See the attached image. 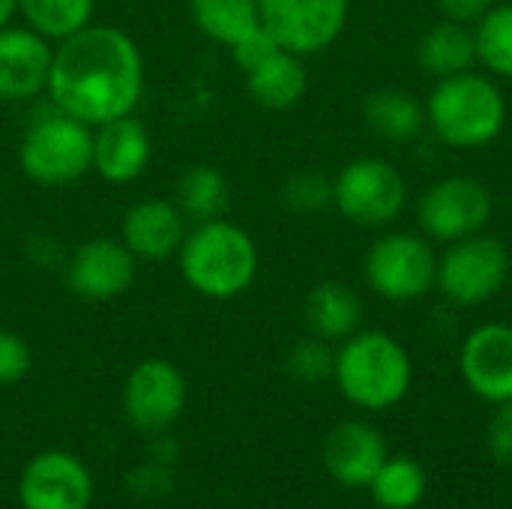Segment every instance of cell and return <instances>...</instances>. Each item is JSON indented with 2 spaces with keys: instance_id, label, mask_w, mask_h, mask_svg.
I'll return each instance as SVG.
<instances>
[{
  "instance_id": "cell-1",
  "label": "cell",
  "mask_w": 512,
  "mask_h": 509,
  "mask_svg": "<svg viewBox=\"0 0 512 509\" xmlns=\"http://www.w3.org/2000/svg\"><path fill=\"white\" fill-rule=\"evenodd\" d=\"M48 99L87 126L135 114L144 96V57L129 33L87 24L54 48Z\"/></svg>"
},
{
  "instance_id": "cell-2",
  "label": "cell",
  "mask_w": 512,
  "mask_h": 509,
  "mask_svg": "<svg viewBox=\"0 0 512 509\" xmlns=\"http://www.w3.org/2000/svg\"><path fill=\"white\" fill-rule=\"evenodd\" d=\"M183 282L207 300H234L258 276V246L252 234L228 219L195 222L177 252Z\"/></svg>"
},
{
  "instance_id": "cell-3",
  "label": "cell",
  "mask_w": 512,
  "mask_h": 509,
  "mask_svg": "<svg viewBox=\"0 0 512 509\" xmlns=\"http://www.w3.org/2000/svg\"><path fill=\"white\" fill-rule=\"evenodd\" d=\"M414 366L399 339L381 330L348 336L336 351L333 381L339 393L363 411H387L411 390Z\"/></svg>"
},
{
  "instance_id": "cell-4",
  "label": "cell",
  "mask_w": 512,
  "mask_h": 509,
  "mask_svg": "<svg viewBox=\"0 0 512 509\" xmlns=\"http://www.w3.org/2000/svg\"><path fill=\"white\" fill-rule=\"evenodd\" d=\"M18 165L39 186L78 183L93 171V126L51 99L36 105L18 141Z\"/></svg>"
},
{
  "instance_id": "cell-5",
  "label": "cell",
  "mask_w": 512,
  "mask_h": 509,
  "mask_svg": "<svg viewBox=\"0 0 512 509\" xmlns=\"http://www.w3.org/2000/svg\"><path fill=\"white\" fill-rule=\"evenodd\" d=\"M426 120L444 144L474 150L501 135L507 123V102L492 78L459 72L435 84L426 99Z\"/></svg>"
},
{
  "instance_id": "cell-6",
  "label": "cell",
  "mask_w": 512,
  "mask_h": 509,
  "mask_svg": "<svg viewBox=\"0 0 512 509\" xmlns=\"http://www.w3.org/2000/svg\"><path fill=\"white\" fill-rule=\"evenodd\" d=\"M510 279V252L498 237L474 234L450 243L438 258L435 285L456 306H483L504 291Z\"/></svg>"
},
{
  "instance_id": "cell-7",
  "label": "cell",
  "mask_w": 512,
  "mask_h": 509,
  "mask_svg": "<svg viewBox=\"0 0 512 509\" xmlns=\"http://www.w3.org/2000/svg\"><path fill=\"white\" fill-rule=\"evenodd\" d=\"M408 201V186L399 168L378 156L348 162L333 180V204L339 213L363 228L393 222Z\"/></svg>"
},
{
  "instance_id": "cell-8",
  "label": "cell",
  "mask_w": 512,
  "mask_h": 509,
  "mask_svg": "<svg viewBox=\"0 0 512 509\" xmlns=\"http://www.w3.org/2000/svg\"><path fill=\"white\" fill-rule=\"evenodd\" d=\"M438 258L432 246L408 231L384 234L372 243L366 255V282L369 288L390 303L420 300L435 288Z\"/></svg>"
},
{
  "instance_id": "cell-9",
  "label": "cell",
  "mask_w": 512,
  "mask_h": 509,
  "mask_svg": "<svg viewBox=\"0 0 512 509\" xmlns=\"http://www.w3.org/2000/svg\"><path fill=\"white\" fill-rule=\"evenodd\" d=\"M186 399H189V384L183 372L162 357L141 360L126 375L123 384L126 420L144 435L171 432V426L186 411Z\"/></svg>"
},
{
  "instance_id": "cell-10",
  "label": "cell",
  "mask_w": 512,
  "mask_h": 509,
  "mask_svg": "<svg viewBox=\"0 0 512 509\" xmlns=\"http://www.w3.org/2000/svg\"><path fill=\"white\" fill-rule=\"evenodd\" d=\"M351 0H258L261 24L291 54L330 48L345 30Z\"/></svg>"
},
{
  "instance_id": "cell-11",
  "label": "cell",
  "mask_w": 512,
  "mask_h": 509,
  "mask_svg": "<svg viewBox=\"0 0 512 509\" xmlns=\"http://www.w3.org/2000/svg\"><path fill=\"white\" fill-rule=\"evenodd\" d=\"M93 492L90 468L66 450L33 456L18 477L21 509H90Z\"/></svg>"
},
{
  "instance_id": "cell-12",
  "label": "cell",
  "mask_w": 512,
  "mask_h": 509,
  "mask_svg": "<svg viewBox=\"0 0 512 509\" xmlns=\"http://www.w3.org/2000/svg\"><path fill=\"white\" fill-rule=\"evenodd\" d=\"M492 219V195L480 180L447 177L426 189L420 201V225L438 243H456L480 234Z\"/></svg>"
},
{
  "instance_id": "cell-13",
  "label": "cell",
  "mask_w": 512,
  "mask_h": 509,
  "mask_svg": "<svg viewBox=\"0 0 512 509\" xmlns=\"http://www.w3.org/2000/svg\"><path fill=\"white\" fill-rule=\"evenodd\" d=\"M138 258L123 246V240L93 237L81 243L66 264V285L75 297L108 303L126 294L138 273Z\"/></svg>"
},
{
  "instance_id": "cell-14",
  "label": "cell",
  "mask_w": 512,
  "mask_h": 509,
  "mask_svg": "<svg viewBox=\"0 0 512 509\" xmlns=\"http://www.w3.org/2000/svg\"><path fill=\"white\" fill-rule=\"evenodd\" d=\"M459 372L474 396L489 405L512 399V327L483 324L468 333L459 351Z\"/></svg>"
},
{
  "instance_id": "cell-15",
  "label": "cell",
  "mask_w": 512,
  "mask_h": 509,
  "mask_svg": "<svg viewBox=\"0 0 512 509\" xmlns=\"http://www.w3.org/2000/svg\"><path fill=\"white\" fill-rule=\"evenodd\" d=\"M54 48L24 27L0 30V102H33L48 90Z\"/></svg>"
},
{
  "instance_id": "cell-16",
  "label": "cell",
  "mask_w": 512,
  "mask_h": 509,
  "mask_svg": "<svg viewBox=\"0 0 512 509\" xmlns=\"http://www.w3.org/2000/svg\"><path fill=\"white\" fill-rule=\"evenodd\" d=\"M384 462L387 441L369 423H339L324 441V468L345 489H369Z\"/></svg>"
},
{
  "instance_id": "cell-17",
  "label": "cell",
  "mask_w": 512,
  "mask_h": 509,
  "mask_svg": "<svg viewBox=\"0 0 512 509\" xmlns=\"http://www.w3.org/2000/svg\"><path fill=\"white\" fill-rule=\"evenodd\" d=\"M150 132L135 117H117L93 129V171L114 186L132 183L150 165Z\"/></svg>"
},
{
  "instance_id": "cell-18",
  "label": "cell",
  "mask_w": 512,
  "mask_h": 509,
  "mask_svg": "<svg viewBox=\"0 0 512 509\" xmlns=\"http://www.w3.org/2000/svg\"><path fill=\"white\" fill-rule=\"evenodd\" d=\"M186 231V216L177 204L165 198H147L126 210L120 240L141 261H165L180 252Z\"/></svg>"
},
{
  "instance_id": "cell-19",
  "label": "cell",
  "mask_w": 512,
  "mask_h": 509,
  "mask_svg": "<svg viewBox=\"0 0 512 509\" xmlns=\"http://www.w3.org/2000/svg\"><path fill=\"white\" fill-rule=\"evenodd\" d=\"M246 87H249V96L261 108H270V111L294 108L306 96V87H309L303 57L279 48L261 66L246 72Z\"/></svg>"
},
{
  "instance_id": "cell-20",
  "label": "cell",
  "mask_w": 512,
  "mask_h": 509,
  "mask_svg": "<svg viewBox=\"0 0 512 509\" xmlns=\"http://www.w3.org/2000/svg\"><path fill=\"white\" fill-rule=\"evenodd\" d=\"M363 321L360 297L342 282H321L306 297V324L324 342H345Z\"/></svg>"
},
{
  "instance_id": "cell-21",
  "label": "cell",
  "mask_w": 512,
  "mask_h": 509,
  "mask_svg": "<svg viewBox=\"0 0 512 509\" xmlns=\"http://www.w3.org/2000/svg\"><path fill=\"white\" fill-rule=\"evenodd\" d=\"M474 60H477L474 30H468V24H462V21L447 18V21L429 27L426 36L420 39V63L426 72H432L438 78L468 72Z\"/></svg>"
},
{
  "instance_id": "cell-22",
  "label": "cell",
  "mask_w": 512,
  "mask_h": 509,
  "mask_svg": "<svg viewBox=\"0 0 512 509\" xmlns=\"http://www.w3.org/2000/svg\"><path fill=\"white\" fill-rule=\"evenodd\" d=\"M363 114L366 123L387 141H411L426 126V108L417 102V96L396 87L369 93Z\"/></svg>"
},
{
  "instance_id": "cell-23",
  "label": "cell",
  "mask_w": 512,
  "mask_h": 509,
  "mask_svg": "<svg viewBox=\"0 0 512 509\" xmlns=\"http://www.w3.org/2000/svg\"><path fill=\"white\" fill-rule=\"evenodd\" d=\"M189 12L207 39L228 48L261 27L258 0H189Z\"/></svg>"
},
{
  "instance_id": "cell-24",
  "label": "cell",
  "mask_w": 512,
  "mask_h": 509,
  "mask_svg": "<svg viewBox=\"0 0 512 509\" xmlns=\"http://www.w3.org/2000/svg\"><path fill=\"white\" fill-rule=\"evenodd\" d=\"M186 222H210L228 210V180L213 165H192L177 180V201Z\"/></svg>"
},
{
  "instance_id": "cell-25",
  "label": "cell",
  "mask_w": 512,
  "mask_h": 509,
  "mask_svg": "<svg viewBox=\"0 0 512 509\" xmlns=\"http://www.w3.org/2000/svg\"><path fill=\"white\" fill-rule=\"evenodd\" d=\"M96 0H18L24 24L48 42H63L93 24Z\"/></svg>"
},
{
  "instance_id": "cell-26",
  "label": "cell",
  "mask_w": 512,
  "mask_h": 509,
  "mask_svg": "<svg viewBox=\"0 0 512 509\" xmlns=\"http://www.w3.org/2000/svg\"><path fill=\"white\" fill-rule=\"evenodd\" d=\"M369 492L381 509H414L426 498V471L408 456H387Z\"/></svg>"
},
{
  "instance_id": "cell-27",
  "label": "cell",
  "mask_w": 512,
  "mask_h": 509,
  "mask_svg": "<svg viewBox=\"0 0 512 509\" xmlns=\"http://www.w3.org/2000/svg\"><path fill=\"white\" fill-rule=\"evenodd\" d=\"M477 57L495 72L512 78V3L492 6L474 30Z\"/></svg>"
},
{
  "instance_id": "cell-28",
  "label": "cell",
  "mask_w": 512,
  "mask_h": 509,
  "mask_svg": "<svg viewBox=\"0 0 512 509\" xmlns=\"http://www.w3.org/2000/svg\"><path fill=\"white\" fill-rule=\"evenodd\" d=\"M333 366H336V351L330 348V342H324L318 336H309L288 351V375L300 384L330 381Z\"/></svg>"
},
{
  "instance_id": "cell-29",
  "label": "cell",
  "mask_w": 512,
  "mask_h": 509,
  "mask_svg": "<svg viewBox=\"0 0 512 509\" xmlns=\"http://www.w3.org/2000/svg\"><path fill=\"white\" fill-rule=\"evenodd\" d=\"M282 201L294 213H318L333 201V180H327L315 168H303L291 174L288 183L282 186Z\"/></svg>"
},
{
  "instance_id": "cell-30",
  "label": "cell",
  "mask_w": 512,
  "mask_h": 509,
  "mask_svg": "<svg viewBox=\"0 0 512 509\" xmlns=\"http://www.w3.org/2000/svg\"><path fill=\"white\" fill-rule=\"evenodd\" d=\"M126 489L138 498V501H162L171 498L174 492V468L162 465V462H144L135 465L126 474Z\"/></svg>"
},
{
  "instance_id": "cell-31",
  "label": "cell",
  "mask_w": 512,
  "mask_h": 509,
  "mask_svg": "<svg viewBox=\"0 0 512 509\" xmlns=\"http://www.w3.org/2000/svg\"><path fill=\"white\" fill-rule=\"evenodd\" d=\"M30 366H33L30 345L12 330H0V387L24 381Z\"/></svg>"
},
{
  "instance_id": "cell-32",
  "label": "cell",
  "mask_w": 512,
  "mask_h": 509,
  "mask_svg": "<svg viewBox=\"0 0 512 509\" xmlns=\"http://www.w3.org/2000/svg\"><path fill=\"white\" fill-rule=\"evenodd\" d=\"M279 48H282V45H279V42L270 36V30L261 24V27H255L252 33H246L240 42L231 45V57H234V63H237L243 72H252V69L261 66L267 57H273Z\"/></svg>"
},
{
  "instance_id": "cell-33",
  "label": "cell",
  "mask_w": 512,
  "mask_h": 509,
  "mask_svg": "<svg viewBox=\"0 0 512 509\" xmlns=\"http://www.w3.org/2000/svg\"><path fill=\"white\" fill-rule=\"evenodd\" d=\"M486 447L495 462L512 468V399L498 405V411L489 423V432H486Z\"/></svg>"
},
{
  "instance_id": "cell-34",
  "label": "cell",
  "mask_w": 512,
  "mask_h": 509,
  "mask_svg": "<svg viewBox=\"0 0 512 509\" xmlns=\"http://www.w3.org/2000/svg\"><path fill=\"white\" fill-rule=\"evenodd\" d=\"M435 3H438V9H441L450 21L468 24V21H480V18L492 9L495 0H435Z\"/></svg>"
},
{
  "instance_id": "cell-35",
  "label": "cell",
  "mask_w": 512,
  "mask_h": 509,
  "mask_svg": "<svg viewBox=\"0 0 512 509\" xmlns=\"http://www.w3.org/2000/svg\"><path fill=\"white\" fill-rule=\"evenodd\" d=\"M18 12V0H0V30L9 27V21L15 18Z\"/></svg>"
}]
</instances>
